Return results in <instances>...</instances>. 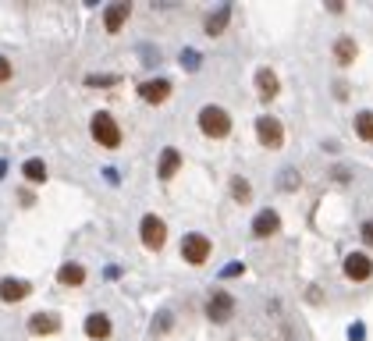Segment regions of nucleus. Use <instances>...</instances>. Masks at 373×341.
Masks as SVG:
<instances>
[{"label": "nucleus", "mask_w": 373, "mask_h": 341, "mask_svg": "<svg viewBox=\"0 0 373 341\" xmlns=\"http://www.w3.org/2000/svg\"><path fill=\"white\" fill-rule=\"evenodd\" d=\"M199 128H203V135H210V139H224V135L231 132V114H228L224 107H217V103H206V107L199 110Z\"/></svg>", "instance_id": "obj_1"}, {"label": "nucleus", "mask_w": 373, "mask_h": 341, "mask_svg": "<svg viewBox=\"0 0 373 341\" xmlns=\"http://www.w3.org/2000/svg\"><path fill=\"white\" fill-rule=\"evenodd\" d=\"M89 132H92V139H97L103 149H117L121 146V128H117V121L110 117V114H92V121H89Z\"/></svg>", "instance_id": "obj_2"}, {"label": "nucleus", "mask_w": 373, "mask_h": 341, "mask_svg": "<svg viewBox=\"0 0 373 341\" xmlns=\"http://www.w3.org/2000/svg\"><path fill=\"white\" fill-rule=\"evenodd\" d=\"M210 238L206 235H199V231H192V235H185L181 238V260L185 263H192V267H203L206 260H210Z\"/></svg>", "instance_id": "obj_3"}, {"label": "nucleus", "mask_w": 373, "mask_h": 341, "mask_svg": "<svg viewBox=\"0 0 373 341\" xmlns=\"http://www.w3.org/2000/svg\"><path fill=\"white\" fill-rule=\"evenodd\" d=\"M139 231H142V245L149 253H157V249H164V242H167V228H164V221L157 213H146L142 217V224H139Z\"/></svg>", "instance_id": "obj_4"}, {"label": "nucleus", "mask_w": 373, "mask_h": 341, "mask_svg": "<svg viewBox=\"0 0 373 341\" xmlns=\"http://www.w3.org/2000/svg\"><path fill=\"white\" fill-rule=\"evenodd\" d=\"M206 317H210L213 324L231 320V317H235V299H231L224 288H213V292H210V299H206Z\"/></svg>", "instance_id": "obj_5"}, {"label": "nucleus", "mask_w": 373, "mask_h": 341, "mask_svg": "<svg viewBox=\"0 0 373 341\" xmlns=\"http://www.w3.org/2000/svg\"><path fill=\"white\" fill-rule=\"evenodd\" d=\"M256 135H260V146H267V149L285 146V128L277 117H256Z\"/></svg>", "instance_id": "obj_6"}, {"label": "nucleus", "mask_w": 373, "mask_h": 341, "mask_svg": "<svg viewBox=\"0 0 373 341\" xmlns=\"http://www.w3.org/2000/svg\"><path fill=\"white\" fill-rule=\"evenodd\" d=\"M370 274H373V260L366 253H349L345 256V277L349 281H366Z\"/></svg>", "instance_id": "obj_7"}, {"label": "nucleus", "mask_w": 373, "mask_h": 341, "mask_svg": "<svg viewBox=\"0 0 373 341\" xmlns=\"http://www.w3.org/2000/svg\"><path fill=\"white\" fill-rule=\"evenodd\" d=\"M139 97H142L146 103H164V100L171 97V82H167V78H149V82L139 85Z\"/></svg>", "instance_id": "obj_8"}, {"label": "nucleus", "mask_w": 373, "mask_h": 341, "mask_svg": "<svg viewBox=\"0 0 373 341\" xmlns=\"http://www.w3.org/2000/svg\"><path fill=\"white\" fill-rule=\"evenodd\" d=\"M277 231H281V217H277L274 210L256 213V221H253V235H256V238H270V235H277Z\"/></svg>", "instance_id": "obj_9"}, {"label": "nucleus", "mask_w": 373, "mask_h": 341, "mask_svg": "<svg viewBox=\"0 0 373 341\" xmlns=\"http://www.w3.org/2000/svg\"><path fill=\"white\" fill-rule=\"evenodd\" d=\"M277 89H281L277 75H274L270 68H260V72H256V92H260L263 100H274V97H277Z\"/></svg>", "instance_id": "obj_10"}, {"label": "nucleus", "mask_w": 373, "mask_h": 341, "mask_svg": "<svg viewBox=\"0 0 373 341\" xmlns=\"http://www.w3.org/2000/svg\"><path fill=\"white\" fill-rule=\"evenodd\" d=\"M129 15H132V8H129V4H110V8H107V15H103L107 33H121V25L129 22Z\"/></svg>", "instance_id": "obj_11"}, {"label": "nucleus", "mask_w": 373, "mask_h": 341, "mask_svg": "<svg viewBox=\"0 0 373 341\" xmlns=\"http://www.w3.org/2000/svg\"><path fill=\"white\" fill-rule=\"evenodd\" d=\"M28 292L33 288H28L25 281H15V277H4V281H0V299L4 302H22Z\"/></svg>", "instance_id": "obj_12"}, {"label": "nucleus", "mask_w": 373, "mask_h": 341, "mask_svg": "<svg viewBox=\"0 0 373 341\" xmlns=\"http://www.w3.org/2000/svg\"><path fill=\"white\" fill-rule=\"evenodd\" d=\"M85 334H89L92 341H103V338H110V317H103V313H92V317H85Z\"/></svg>", "instance_id": "obj_13"}, {"label": "nucleus", "mask_w": 373, "mask_h": 341, "mask_svg": "<svg viewBox=\"0 0 373 341\" xmlns=\"http://www.w3.org/2000/svg\"><path fill=\"white\" fill-rule=\"evenodd\" d=\"M178 167H181V153H178L174 146H167V149H164V157H160V167H157V174H160L164 181H171V178L178 174Z\"/></svg>", "instance_id": "obj_14"}, {"label": "nucleus", "mask_w": 373, "mask_h": 341, "mask_svg": "<svg viewBox=\"0 0 373 341\" xmlns=\"http://www.w3.org/2000/svg\"><path fill=\"white\" fill-rule=\"evenodd\" d=\"M228 22H231V4H221V8H217V15L206 18V36H221L224 28H228Z\"/></svg>", "instance_id": "obj_15"}, {"label": "nucleus", "mask_w": 373, "mask_h": 341, "mask_svg": "<svg viewBox=\"0 0 373 341\" xmlns=\"http://www.w3.org/2000/svg\"><path fill=\"white\" fill-rule=\"evenodd\" d=\"M57 281L60 285H68V288H78L82 281H85V267H78V263H65L57 270Z\"/></svg>", "instance_id": "obj_16"}, {"label": "nucleus", "mask_w": 373, "mask_h": 341, "mask_svg": "<svg viewBox=\"0 0 373 341\" xmlns=\"http://www.w3.org/2000/svg\"><path fill=\"white\" fill-rule=\"evenodd\" d=\"M28 331H33V334H57L60 331V320L53 313H36L33 320H28Z\"/></svg>", "instance_id": "obj_17"}, {"label": "nucleus", "mask_w": 373, "mask_h": 341, "mask_svg": "<svg viewBox=\"0 0 373 341\" xmlns=\"http://www.w3.org/2000/svg\"><path fill=\"white\" fill-rule=\"evenodd\" d=\"M334 57H338V65H352V60H356V40L341 36V40L334 43Z\"/></svg>", "instance_id": "obj_18"}, {"label": "nucleus", "mask_w": 373, "mask_h": 341, "mask_svg": "<svg viewBox=\"0 0 373 341\" xmlns=\"http://www.w3.org/2000/svg\"><path fill=\"white\" fill-rule=\"evenodd\" d=\"M356 135H359L363 142H373V110L356 114Z\"/></svg>", "instance_id": "obj_19"}, {"label": "nucleus", "mask_w": 373, "mask_h": 341, "mask_svg": "<svg viewBox=\"0 0 373 341\" xmlns=\"http://www.w3.org/2000/svg\"><path fill=\"white\" fill-rule=\"evenodd\" d=\"M22 174L33 181V185H40V181H47V164L43 160H25L22 164Z\"/></svg>", "instance_id": "obj_20"}, {"label": "nucleus", "mask_w": 373, "mask_h": 341, "mask_svg": "<svg viewBox=\"0 0 373 341\" xmlns=\"http://www.w3.org/2000/svg\"><path fill=\"white\" fill-rule=\"evenodd\" d=\"M231 196H235L238 203H249V199H253V185H249L245 178H235V181H231Z\"/></svg>", "instance_id": "obj_21"}, {"label": "nucleus", "mask_w": 373, "mask_h": 341, "mask_svg": "<svg viewBox=\"0 0 373 341\" xmlns=\"http://www.w3.org/2000/svg\"><path fill=\"white\" fill-rule=\"evenodd\" d=\"M117 82H121L117 75H89L85 78V85H117Z\"/></svg>", "instance_id": "obj_22"}, {"label": "nucleus", "mask_w": 373, "mask_h": 341, "mask_svg": "<svg viewBox=\"0 0 373 341\" xmlns=\"http://www.w3.org/2000/svg\"><path fill=\"white\" fill-rule=\"evenodd\" d=\"M181 65L189 68V72H196V68H199V53H196V50H185V53H181Z\"/></svg>", "instance_id": "obj_23"}, {"label": "nucleus", "mask_w": 373, "mask_h": 341, "mask_svg": "<svg viewBox=\"0 0 373 341\" xmlns=\"http://www.w3.org/2000/svg\"><path fill=\"white\" fill-rule=\"evenodd\" d=\"M8 78H11V60L0 57V82H8Z\"/></svg>", "instance_id": "obj_24"}, {"label": "nucleus", "mask_w": 373, "mask_h": 341, "mask_svg": "<svg viewBox=\"0 0 373 341\" xmlns=\"http://www.w3.org/2000/svg\"><path fill=\"white\" fill-rule=\"evenodd\" d=\"M281 174H285V178H281V185H285V189H292V185H295V171L288 167V171H281Z\"/></svg>", "instance_id": "obj_25"}, {"label": "nucleus", "mask_w": 373, "mask_h": 341, "mask_svg": "<svg viewBox=\"0 0 373 341\" xmlns=\"http://www.w3.org/2000/svg\"><path fill=\"white\" fill-rule=\"evenodd\" d=\"M363 238L373 245V221H366V224H363Z\"/></svg>", "instance_id": "obj_26"}]
</instances>
